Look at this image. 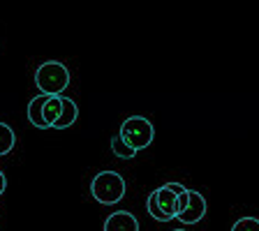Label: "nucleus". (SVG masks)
Segmentation results:
<instances>
[{
    "instance_id": "obj_1",
    "label": "nucleus",
    "mask_w": 259,
    "mask_h": 231,
    "mask_svg": "<svg viewBox=\"0 0 259 231\" xmlns=\"http://www.w3.org/2000/svg\"><path fill=\"white\" fill-rule=\"evenodd\" d=\"M35 83L42 95H60L70 86V70L58 60H47L35 70Z\"/></svg>"
},
{
    "instance_id": "obj_2",
    "label": "nucleus",
    "mask_w": 259,
    "mask_h": 231,
    "mask_svg": "<svg viewBox=\"0 0 259 231\" xmlns=\"http://www.w3.org/2000/svg\"><path fill=\"white\" fill-rule=\"evenodd\" d=\"M91 194L97 204L113 206L125 197V178L118 171H100L91 183Z\"/></svg>"
},
{
    "instance_id": "obj_3",
    "label": "nucleus",
    "mask_w": 259,
    "mask_h": 231,
    "mask_svg": "<svg viewBox=\"0 0 259 231\" xmlns=\"http://www.w3.org/2000/svg\"><path fill=\"white\" fill-rule=\"evenodd\" d=\"M118 136L123 139L125 146H130L135 153H139L153 144V139H155V127H153V123L148 118H144V116H130V118H125L123 125H120Z\"/></svg>"
},
{
    "instance_id": "obj_4",
    "label": "nucleus",
    "mask_w": 259,
    "mask_h": 231,
    "mask_svg": "<svg viewBox=\"0 0 259 231\" xmlns=\"http://www.w3.org/2000/svg\"><path fill=\"white\" fill-rule=\"evenodd\" d=\"M190 194V201H188V208L181 213V215L176 217V220H181L183 224H197V222L204 220L206 210H208V206H206V199L201 192H194V190H188Z\"/></svg>"
},
{
    "instance_id": "obj_5",
    "label": "nucleus",
    "mask_w": 259,
    "mask_h": 231,
    "mask_svg": "<svg viewBox=\"0 0 259 231\" xmlns=\"http://www.w3.org/2000/svg\"><path fill=\"white\" fill-rule=\"evenodd\" d=\"M104 231H139V220L130 210H116L104 220Z\"/></svg>"
},
{
    "instance_id": "obj_6",
    "label": "nucleus",
    "mask_w": 259,
    "mask_h": 231,
    "mask_svg": "<svg viewBox=\"0 0 259 231\" xmlns=\"http://www.w3.org/2000/svg\"><path fill=\"white\" fill-rule=\"evenodd\" d=\"M176 194L169 190V185H162V188L155 190V201H157V208H160V213L167 220H174L176 217Z\"/></svg>"
},
{
    "instance_id": "obj_7",
    "label": "nucleus",
    "mask_w": 259,
    "mask_h": 231,
    "mask_svg": "<svg viewBox=\"0 0 259 231\" xmlns=\"http://www.w3.org/2000/svg\"><path fill=\"white\" fill-rule=\"evenodd\" d=\"M76 118H79V107H76V102L74 100H70V97H63V111H60V118L56 120L54 129L72 127V125L76 123Z\"/></svg>"
},
{
    "instance_id": "obj_8",
    "label": "nucleus",
    "mask_w": 259,
    "mask_h": 231,
    "mask_svg": "<svg viewBox=\"0 0 259 231\" xmlns=\"http://www.w3.org/2000/svg\"><path fill=\"white\" fill-rule=\"evenodd\" d=\"M60 111H63V95H47V102L42 109V120L47 123V127H54L56 120L60 118Z\"/></svg>"
},
{
    "instance_id": "obj_9",
    "label": "nucleus",
    "mask_w": 259,
    "mask_h": 231,
    "mask_svg": "<svg viewBox=\"0 0 259 231\" xmlns=\"http://www.w3.org/2000/svg\"><path fill=\"white\" fill-rule=\"evenodd\" d=\"M44 102H47V95H37V97H32L30 104H28V120H30V125H35L37 129H49L47 123L42 120Z\"/></svg>"
},
{
    "instance_id": "obj_10",
    "label": "nucleus",
    "mask_w": 259,
    "mask_h": 231,
    "mask_svg": "<svg viewBox=\"0 0 259 231\" xmlns=\"http://www.w3.org/2000/svg\"><path fill=\"white\" fill-rule=\"evenodd\" d=\"M14 144H16L14 129H12L7 123H0V155H7V153H12Z\"/></svg>"
},
{
    "instance_id": "obj_11",
    "label": "nucleus",
    "mask_w": 259,
    "mask_h": 231,
    "mask_svg": "<svg viewBox=\"0 0 259 231\" xmlns=\"http://www.w3.org/2000/svg\"><path fill=\"white\" fill-rule=\"evenodd\" d=\"M111 151H113V155L120 157V160H130V157L137 155V153L132 151L130 146L123 144V139H120V136H113V139H111Z\"/></svg>"
},
{
    "instance_id": "obj_12",
    "label": "nucleus",
    "mask_w": 259,
    "mask_h": 231,
    "mask_svg": "<svg viewBox=\"0 0 259 231\" xmlns=\"http://www.w3.org/2000/svg\"><path fill=\"white\" fill-rule=\"evenodd\" d=\"M232 231H259V220L257 217H241L234 222Z\"/></svg>"
},
{
    "instance_id": "obj_13",
    "label": "nucleus",
    "mask_w": 259,
    "mask_h": 231,
    "mask_svg": "<svg viewBox=\"0 0 259 231\" xmlns=\"http://www.w3.org/2000/svg\"><path fill=\"white\" fill-rule=\"evenodd\" d=\"M146 208H148V215L153 217V220L157 222H169L167 217L160 213V208H157V201H155V192H151V197H148V201H146Z\"/></svg>"
},
{
    "instance_id": "obj_14",
    "label": "nucleus",
    "mask_w": 259,
    "mask_h": 231,
    "mask_svg": "<svg viewBox=\"0 0 259 231\" xmlns=\"http://www.w3.org/2000/svg\"><path fill=\"white\" fill-rule=\"evenodd\" d=\"M188 201H190V194H188V192L178 194V199H176V217L181 215L185 208H188Z\"/></svg>"
},
{
    "instance_id": "obj_15",
    "label": "nucleus",
    "mask_w": 259,
    "mask_h": 231,
    "mask_svg": "<svg viewBox=\"0 0 259 231\" xmlns=\"http://www.w3.org/2000/svg\"><path fill=\"white\" fill-rule=\"evenodd\" d=\"M167 185H169V190H171L176 197H178V194H183V192H188V188H183L181 183H167Z\"/></svg>"
},
{
    "instance_id": "obj_16",
    "label": "nucleus",
    "mask_w": 259,
    "mask_h": 231,
    "mask_svg": "<svg viewBox=\"0 0 259 231\" xmlns=\"http://www.w3.org/2000/svg\"><path fill=\"white\" fill-rule=\"evenodd\" d=\"M5 188H7V178H5V173L0 171V197H3V192H5Z\"/></svg>"
},
{
    "instance_id": "obj_17",
    "label": "nucleus",
    "mask_w": 259,
    "mask_h": 231,
    "mask_svg": "<svg viewBox=\"0 0 259 231\" xmlns=\"http://www.w3.org/2000/svg\"><path fill=\"white\" fill-rule=\"evenodd\" d=\"M174 231H188V229H174Z\"/></svg>"
}]
</instances>
